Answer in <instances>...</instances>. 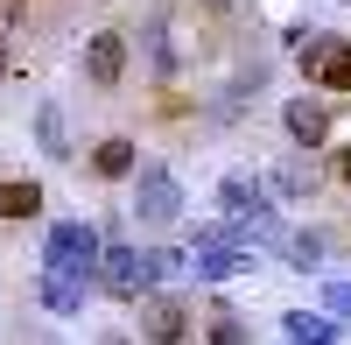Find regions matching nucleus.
Returning a JSON list of instances; mask_svg holds the SVG:
<instances>
[{"mask_svg":"<svg viewBox=\"0 0 351 345\" xmlns=\"http://www.w3.org/2000/svg\"><path fill=\"white\" fill-rule=\"evenodd\" d=\"M99 247H106L99 225L56 219L43 233V275H64V282H77V289H92V282H99Z\"/></svg>","mask_w":351,"mask_h":345,"instance_id":"obj_1","label":"nucleus"},{"mask_svg":"<svg viewBox=\"0 0 351 345\" xmlns=\"http://www.w3.org/2000/svg\"><path fill=\"white\" fill-rule=\"evenodd\" d=\"M183 219V190L162 162H141L134 169V225H176Z\"/></svg>","mask_w":351,"mask_h":345,"instance_id":"obj_2","label":"nucleus"},{"mask_svg":"<svg viewBox=\"0 0 351 345\" xmlns=\"http://www.w3.org/2000/svg\"><path fill=\"white\" fill-rule=\"evenodd\" d=\"M295 64H302V78L324 85V92H351V43H344V36H309V43H295Z\"/></svg>","mask_w":351,"mask_h":345,"instance_id":"obj_3","label":"nucleus"},{"mask_svg":"<svg viewBox=\"0 0 351 345\" xmlns=\"http://www.w3.org/2000/svg\"><path fill=\"white\" fill-rule=\"evenodd\" d=\"M141 338L148 345H183L190 338V303L169 296V289H148L141 296Z\"/></svg>","mask_w":351,"mask_h":345,"instance_id":"obj_4","label":"nucleus"},{"mask_svg":"<svg viewBox=\"0 0 351 345\" xmlns=\"http://www.w3.org/2000/svg\"><path fill=\"white\" fill-rule=\"evenodd\" d=\"M99 282H106L120 303H134V296H141V247H127L120 233H112V240L99 247Z\"/></svg>","mask_w":351,"mask_h":345,"instance_id":"obj_5","label":"nucleus"},{"mask_svg":"<svg viewBox=\"0 0 351 345\" xmlns=\"http://www.w3.org/2000/svg\"><path fill=\"white\" fill-rule=\"evenodd\" d=\"M84 78H92L99 92H112V85L127 78V36L120 28H99V36L84 43Z\"/></svg>","mask_w":351,"mask_h":345,"instance_id":"obj_6","label":"nucleus"},{"mask_svg":"<svg viewBox=\"0 0 351 345\" xmlns=\"http://www.w3.org/2000/svg\"><path fill=\"white\" fill-rule=\"evenodd\" d=\"M281 127H288V141H295V148H324V141H330V106L302 92V99L281 106Z\"/></svg>","mask_w":351,"mask_h":345,"instance_id":"obj_7","label":"nucleus"},{"mask_svg":"<svg viewBox=\"0 0 351 345\" xmlns=\"http://www.w3.org/2000/svg\"><path fill=\"white\" fill-rule=\"evenodd\" d=\"M190 275L197 282H239V275H253V254L246 247H197L190 254Z\"/></svg>","mask_w":351,"mask_h":345,"instance_id":"obj_8","label":"nucleus"},{"mask_svg":"<svg viewBox=\"0 0 351 345\" xmlns=\"http://www.w3.org/2000/svg\"><path fill=\"white\" fill-rule=\"evenodd\" d=\"M92 169H99L106 183H127L134 169H141V148H134V134H106L99 148H92Z\"/></svg>","mask_w":351,"mask_h":345,"instance_id":"obj_9","label":"nucleus"},{"mask_svg":"<svg viewBox=\"0 0 351 345\" xmlns=\"http://www.w3.org/2000/svg\"><path fill=\"white\" fill-rule=\"evenodd\" d=\"M36 148L49 162H71V127H64V106H56V99L36 106Z\"/></svg>","mask_w":351,"mask_h":345,"instance_id":"obj_10","label":"nucleus"},{"mask_svg":"<svg viewBox=\"0 0 351 345\" xmlns=\"http://www.w3.org/2000/svg\"><path fill=\"white\" fill-rule=\"evenodd\" d=\"M36 212H43V183L36 177H8V183H0V219H8V225L36 219Z\"/></svg>","mask_w":351,"mask_h":345,"instance_id":"obj_11","label":"nucleus"},{"mask_svg":"<svg viewBox=\"0 0 351 345\" xmlns=\"http://www.w3.org/2000/svg\"><path fill=\"white\" fill-rule=\"evenodd\" d=\"M218 205H225V219H260V212H274L267 190H253V177H225V183H218Z\"/></svg>","mask_w":351,"mask_h":345,"instance_id":"obj_12","label":"nucleus"},{"mask_svg":"<svg viewBox=\"0 0 351 345\" xmlns=\"http://www.w3.org/2000/svg\"><path fill=\"white\" fill-rule=\"evenodd\" d=\"M281 331L288 345H337V318H324V310H288Z\"/></svg>","mask_w":351,"mask_h":345,"instance_id":"obj_13","label":"nucleus"},{"mask_svg":"<svg viewBox=\"0 0 351 345\" xmlns=\"http://www.w3.org/2000/svg\"><path fill=\"white\" fill-rule=\"evenodd\" d=\"M169 275H190V254L183 247H148V254H141V296L162 289Z\"/></svg>","mask_w":351,"mask_h":345,"instance_id":"obj_14","label":"nucleus"},{"mask_svg":"<svg viewBox=\"0 0 351 345\" xmlns=\"http://www.w3.org/2000/svg\"><path fill=\"white\" fill-rule=\"evenodd\" d=\"M281 261L295 268V275H309V268L330 261V240H324V233H288V240H281Z\"/></svg>","mask_w":351,"mask_h":345,"instance_id":"obj_15","label":"nucleus"},{"mask_svg":"<svg viewBox=\"0 0 351 345\" xmlns=\"http://www.w3.org/2000/svg\"><path fill=\"white\" fill-rule=\"evenodd\" d=\"M141 49H148V71L176 78V43H169V21H141Z\"/></svg>","mask_w":351,"mask_h":345,"instance_id":"obj_16","label":"nucleus"},{"mask_svg":"<svg viewBox=\"0 0 351 345\" xmlns=\"http://www.w3.org/2000/svg\"><path fill=\"white\" fill-rule=\"evenodd\" d=\"M43 310H49V318H71V310H84V289H77V282H64V275H43Z\"/></svg>","mask_w":351,"mask_h":345,"instance_id":"obj_17","label":"nucleus"},{"mask_svg":"<svg viewBox=\"0 0 351 345\" xmlns=\"http://www.w3.org/2000/svg\"><path fill=\"white\" fill-rule=\"evenodd\" d=\"M204 338H211V345H253V331L232 318V310H211V331H204Z\"/></svg>","mask_w":351,"mask_h":345,"instance_id":"obj_18","label":"nucleus"},{"mask_svg":"<svg viewBox=\"0 0 351 345\" xmlns=\"http://www.w3.org/2000/svg\"><path fill=\"white\" fill-rule=\"evenodd\" d=\"M274 183H281V197H309V190H316V169H302V162H281V169H274Z\"/></svg>","mask_w":351,"mask_h":345,"instance_id":"obj_19","label":"nucleus"},{"mask_svg":"<svg viewBox=\"0 0 351 345\" xmlns=\"http://www.w3.org/2000/svg\"><path fill=\"white\" fill-rule=\"evenodd\" d=\"M324 318H351V282H324Z\"/></svg>","mask_w":351,"mask_h":345,"instance_id":"obj_20","label":"nucleus"},{"mask_svg":"<svg viewBox=\"0 0 351 345\" xmlns=\"http://www.w3.org/2000/svg\"><path fill=\"white\" fill-rule=\"evenodd\" d=\"M0 78H14V49H8V36H0Z\"/></svg>","mask_w":351,"mask_h":345,"instance_id":"obj_21","label":"nucleus"},{"mask_svg":"<svg viewBox=\"0 0 351 345\" xmlns=\"http://www.w3.org/2000/svg\"><path fill=\"white\" fill-rule=\"evenodd\" d=\"M99 345H134V338H127V331H112V338H99Z\"/></svg>","mask_w":351,"mask_h":345,"instance_id":"obj_22","label":"nucleus"},{"mask_svg":"<svg viewBox=\"0 0 351 345\" xmlns=\"http://www.w3.org/2000/svg\"><path fill=\"white\" fill-rule=\"evenodd\" d=\"M337 169H344V183H351V155H344V162H337Z\"/></svg>","mask_w":351,"mask_h":345,"instance_id":"obj_23","label":"nucleus"},{"mask_svg":"<svg viewBox=\"0 0 351 345\" xmlns=\"http://www.w3.org/2000/svg\"><path fill=\"white\" fill-rule=\"evenodd\" d=\"M0 8H21V0H0Z\"/></svg>","mask_w":351,"mask_h":345,"instance_id":"obj_24","label":"nucleus"}]
</instances>
